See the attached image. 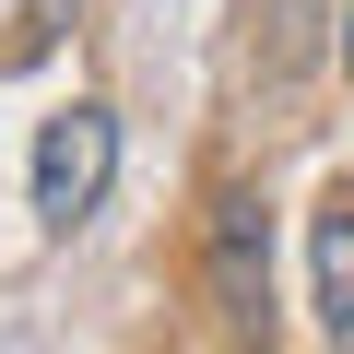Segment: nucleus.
<instances>
[{"instance_id": "obj_2", "label": "nucleus", "mask_w": 354, "mask_h": 354, "mask_svg": "<svg viewBox=\"0 0 354 354\" xmlns=\"http://www.w3.org/2000/svg\"><path fill=\"white\" fill-rule=\"evenodd\" d=\"M307 260H319V330H330V354H354V189L319 201Z\"/></svg>"}, {"instance_id": "obj_1", "label": "nucleus", "mask_w": 354, "mask_h": 354, "mask_svg": "<svg viewBox=\"0 0 354 354\" xmlns=\"http://www.w3.org/2000/svg\"><path fill=\"white\" fill-rule=\"evenodd\" d=\"M106 177H118V118L106 106H59L48 142H36V213H48V236H71L106 201Z\"/></svg>"}, {"instance_id": "obj_3", "label": "nucleus", "mask_w": 354, "mask_h": 354, "mask_svg": "<svg viewBox=\"0 0 354 354\" xmlns=\"http://www.w3.org/2000/svg\"><path fill=\"white\" fill-rule=\"evenodd\" d=\"M342 71H354V24H342Z\"/></svg>"}]
</instances>
